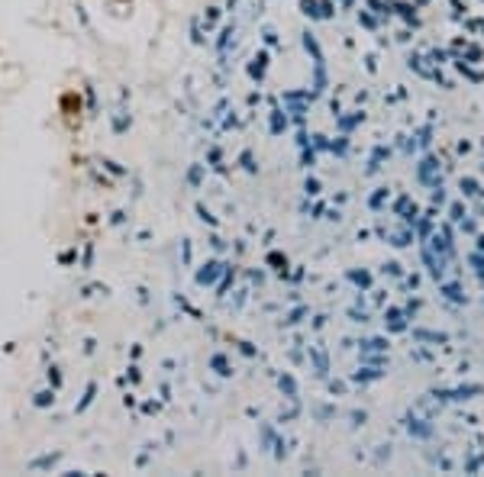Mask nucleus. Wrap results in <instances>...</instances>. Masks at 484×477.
I'll use <instances>...</instances> for the list:
<instances>
[{"label":"nucleus","instance_id":"f257e3e1","mask_svg":"<svg viewBox=\"0 0 484 477\" xmlns=\"http://www.w3.org/2000/svg\"><path fill=\"white\" fill-rule=\"evenodd\" d=\"M58 107H62V113H65L68 120H75L78 113H81V97H78L75 91H65L62 100H58Z\"/></svg>","mask_w":484,"mask_h":477}]
</instances>
